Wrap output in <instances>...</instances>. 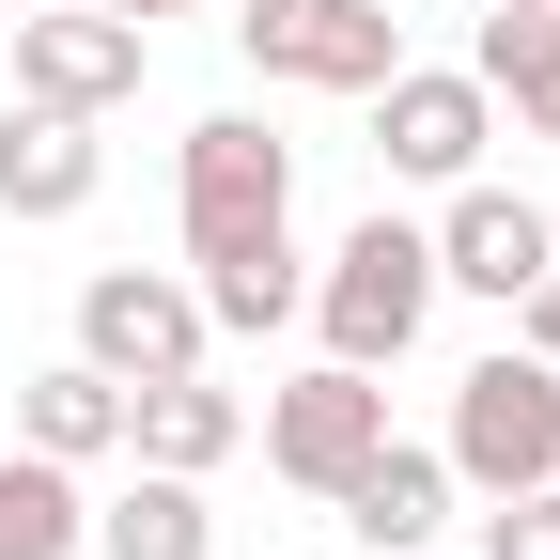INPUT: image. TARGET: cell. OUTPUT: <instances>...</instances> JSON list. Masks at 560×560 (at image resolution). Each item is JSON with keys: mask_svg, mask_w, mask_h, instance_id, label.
I'll return each mask as SVG.
<instances>
[{"mask_svg": "<svg viewBox=\"0 0 560 560\" xmlns=\"http://www.w3.org/2000/svg\"><path fill=\"white\" fill-rule=\"evenodd\" d=\"M296 312L327 327V359L389 374L405 342L436 327V234H420V219H389V202H374V219H359V234H342V249L312 265V296H296Z\"/></svg>", "mask_w": 560, "mask_h": 560, "instance_id": "1", "label": "cell"}, {"mask_svg": "<svg viewBox=\"0 0 560 560\" xmlns=\"http://www.w3.org/2000/svg\"><path fill=\"white\" fill-rule=\"evenodd\" d=\"M452 482L467 499H514V482H560V359H529V342H499V359L452 374Z\"/></svg>", "mask_w": 560, "mask_h": 560, "instance_id": "2", "label": "cell"}, {"mask_svg": "<svg viewBox=\"0 0 560 560\" xmlns=\"http://www.w3.org/2000/svg\"><path fill=\"white\" fill-rule=\"evenodd\" d=\"M172 219H187V265L280 234V219H296V140H265L249 109H202L187 156H172Z\"/></svg>", "mask_w": 560, "mask_h": 560, "instance_id": "3", "label": "cell"}, {"mask_svg": "<svg viewBox=\"0 0 560 560\" xmlns=\"http://www.w3.org/2000/svg\"><path fill=\"white\" fill-rule=\"evenodd\" d=\"M234 47L265 62L280 94H374L405 62V16H389V0H249Z\"/></svg>", "mask_w": 560, "mask_h": 560, "instance_id": "4", "label": "cell"}, {"mask_svg": "<svg viewBox=\"0 0 560 560\" xmlns=\"http://www.w3.org/2000/svg\"><path fill=\"white\" fill-rule=\"evenodd\" d=\"M374 452H389V389H374L359 359H312V374H280V389H265V467H280V482L342 499Z\"/></svg>", "mask_w": 560, "mask_h": 560, "instance_id": "5", "label": "cell"}, {"mask_svg": "<svg viewBox=\"0 0 560 560\" xmlns=\"http://www.w3.org/2000/svg\"><path fill=\"white\" fill-rule=\"evenodd\" d=\"M140 62H156V32L109 16V0H32V16H16V94H32V109L109 125V109L140 94Z\"/></svg>", "mask_w": 560, "mask_h": 560, "instance_id": "6", "label": "cell"}, {"mask_svg": "<svg viewBox=\"0 0 560 560\" xmlns=\"http://www.w3.org/2000/svg\"><path fill=\"white\" fill-rule=\"evenodd\" d=\"M202 342H219V327H202V296H187L172 265H94V280H79V359H94L109 389H156V374H187Z\"/></svg>", "mask_w": 560, "mask_h": 560, "instance_id": "7", "label": "cell"}, {"mask_svg": "<svg viewBox=\"0 0 560 560\" xmlns=\"http://www.w3.org/2000/svg\"><path fill=\"white\" fill-rule=\"evenodd\" d=\"M482 140H499V94H482L467 62H389V79H374V156L405 187H467Z\"/></svg>", "mask_w": 560, "mask_h": 560, "instance_id": "8", "label": "cell"}, {"mask_svg": "<svg viewBox=\"0 0 560 560\" xmlns=\"http://www.w3.org/2000/svg\"><path fill=\"white\" fill-rule=\"evenodd\" d=\"M420 234H436V296H482V312H514L529 280L560 265V219H545V202H514V187H482V172H467Z\"/></svg>", "mask_w": 560, "mask_h": 560, "instance_id": "9", "label": "cell"}, {"mask_svg": "<svg viewBox=\"0 0 560 560\" xmlns=\"http://www.w3.org/2000/svg\"><path fill=\"white\" fill-rule=\"evenodd\" d=\"M109 187V140L79 125V109H0V219H79V202Z\"/></svg>", "mask_w": 560, "mask_h": 560, "instance_id": "10", "label": "cell"}, {"mask_svg": "<svg viewBox=\"0 0 560 560\" xmlns=\"http://www.w3.org/2000/svg\"><path fill=\"white\" fill-rule=\"evenodd\" d=\"M125 452H140V467H187V482H202V467H234V452H249V405H234L219 374L187 359V374H156V389H125Z\"/></svg>", "mask_w": 560, "mask_h": 560, "instance_id": "11", "label": "cell"}, {"mask_svg": "<svg viewBox=\"0 0 560 560\" xmlns=\"http://www.w3.org/2000/svg\"><path fill=\"white\" fill-rule=\"evenodd\" d=\"M452 499H467V482H452V452H405V436H389V452H374L359 482H342L327 514L359 529L374 560H405V545H436V529H452Z\"/></svg>", "mask_w": 560, "mask_h": 560, "instance_id": "12", "label": "cell"}, {"mask_svg": "<svg viewBox=\"0 0 560 560\" xmlns=\"http://www.w3.org/2000/svg\"><path fill=\"white\" fill-rule=\"evenodd\" d=\"M187 296H202V327H219V342H265V327H296V296H312V265H296V219H280V234H249V249H202V265H187Z\"/></svg>", "mask_w": 560, "mask_h": 560, "instance_id": "13", "label": "cell"}, {"mask_svg": "<svg viewBox=\"0 0 560 560\" xmlns=\"http://www.w3.org/2000/svg\"><path fill=\"white\" fill-rule=\"evenodd\" d=\"M467 79L514 109V140H560V0H482V47H467Z\"/></svg>", "mask_w": 560, "mask_h": 560, "instance_id": "14", "label": "cell"}, {"mask_svg": "<svg viewBox=\"0 0 560 560\" xmlns=\"http://www.w3.org/2000/svg\"><path fill=\"white\" fill-rule=\"evenodd\" d=\"M16 452H47V467H109V452H125V389H109L94 359H47V374L16 389Z\"/></svg>", "mask_w": 560, "mask_h": 560, "instance_id": "15", "label": "cell"}, {"mask_svg": "<svg viewBox=\"0 0 560 560\" xmlns=\"http://www.w3.org/2000/svg\"><path fill=\"white\" fill-rule=\"evenodd\" d=\"M79 560H219V514H202L187 467H140L125 499H94V545Z\"/></svg>", "mask_w": 560, "mask_h": 560, "instance_id": "16", "label": "cell"}, {"mask_svg": "<svg viewBox=\"0 0 560 560\" xmlns=\"http://www.w3.org/2000/svg\"><path fill=\"white\" fill-rule=\"evenodd\" d=\"M94 545V499H79V467H47V452H0V560H79Z\"/></svg>", "mask_w": 560, "mask_h": 560, "instance_id": "17", "label": "cell"}, {"mask_svg": "<svg viewBox=\"0 0 560 560\" xmlns=\"http://www.w3.org/2000/svg\"><path fill=\"white\" fill-rule=\"evenodd\" d=\"M482 560H560V482H514V499H482Z\"/></svg>", "mask_w": 560, "mask_h": 560, "instance_id": "18", "label": "cell"}, {"mask_svg": "<svg viewBox=\"0 0 560 560\" xmlns=\"http://www.w3.org/2000/svg\"><path fill=\"white\" fill-rule=\"evenodd\" d=\"M514 342H529V359H560V265L529 280V296H514Z\"/></svg>", "mask_w": 560, "mask_h": 560, "instance_id": "19", "label": "cell"}, {"mask_svg": "<svg viewBox=\"0 0 560 560\" xmlns=\"http://www.w3.org/2000/svg\"><path fill=\"white\" fill-rule=\"evenodd\" d=\"M109 16H140V32H156V16H202V0H109Z\"/></svg>", "mask_w": 560, "mask_h": 560, "instance_id": "20", "label": "cell"}, {"mask_svg": "<svg viewBox=\"0 0 560 560\" xmlns=\"http://www.w3.org/2000/svg\"><path fill=\"white\" fill-rule=\"evenodd\" d=\"M0 16H32V0H0Z\"/></svg>", "mask_w": 560, "mask_h": 560, "instance_id": "21", "label": "cell"}, {"mask_svg": "<svg viewBox=\"0 0 560 560\" xmlns=\"http://www.w3.org/2000/svg\"><path fill=\"white\" fill-rule=\"evenodd\" d=\"M514 16H529V0H514Z\"/></svg>", "mask_w": 560, "mask_h": 560, "instance_id": "22", "label": "cell"}]
</instances>
